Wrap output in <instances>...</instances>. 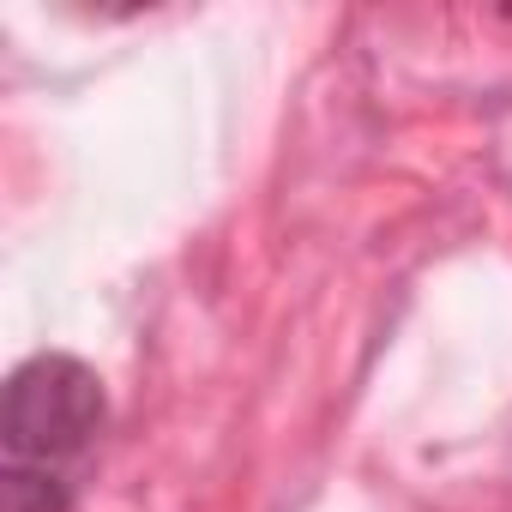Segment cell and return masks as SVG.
Listing matches in <instances>:
<instances>
[{"label": "cell", "mask_w": 512, "mask_h": 512, "mask_svg": "<svg viewBox=\"0 0 512 512\" xmlns=\"http://www.w3.org/2000/svg\"><path fill=\"white\" fill-rule=\"evenodd\" d=\"M109 428V392L91 362L67 350H37L7 374V404H0V446L19 470H55L73 476L97 452Z\"/></svg>", "instance_id": "cell-1"}, {"label": "cell", "mask_w": 512, "mask_h": 512, "mask_svg": "<svg viewBox=\"0 0 512 512\" xmlns=\"http://www.w3.org/2000/svg\"><path fill=\"white\" fill-rule=\"evenodd\" d=\"M79 482L55 476V470H19L7 464L0 470V512H73Z\"/></svg>", "instance_id": "cell-2"}]
</instances>
